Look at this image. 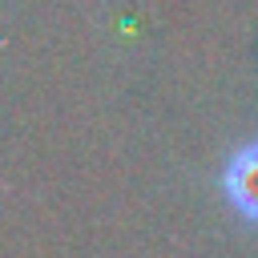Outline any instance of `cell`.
I'll use <instances>...</instances> for the list:
<instances>
[{"label": "cell", "instance_id": "cell-1", "mask_svg": "<svg viewBox=\"0 0 258 258\" xmlns=\"http://www.w3.org/2000/svg\"><path fill=\"white\" fill-rule=\"evenodd\" d=\"M222 198L230 202V210L258 230V137L234 145V153L222 165Z\"/></svg>", "mask_w": 258, "mask_h": 258}]
</instances>
